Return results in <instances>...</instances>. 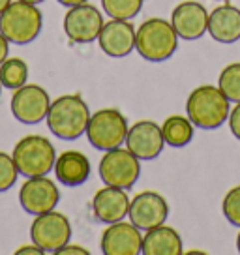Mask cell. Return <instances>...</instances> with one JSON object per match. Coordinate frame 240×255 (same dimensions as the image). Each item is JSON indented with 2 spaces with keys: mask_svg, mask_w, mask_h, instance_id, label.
Here are the masks:
<instances>
[{
  "mask_svg": "<svg viewBox=\"0 0 240 255\" xmlns=\"http://www.w3.org/2000/svg\"><path fill=\"white\" fill-rule=\"evenodd\" d=\"M45 120L55 137L62 141H75L87 133L90 109L79 94H64L51 102Z\"/></svg>",
  "mask_w": 240,
  "mask_h": 255,
  "instance_id": "obj_1",
  "label": "cell"
},
{
  "mask_svg": "<svg viewBox=\"0 0 240 255\" xmlns=\"http://www.w3.org/2000/svg\"><path fill=\"white\" fill-rule=\"evenodd\" d=\"M231 102L220 87L201 85L193 88L186 100V117L201 129H218L229 119Z\"/></svg>",
  "mask_w": 240,
  "mask_h": 255,
  "instance_id": "obj_2",
  "label": "cell"
},
{
  "mask_svg": "<svg viewBox=\"0 0 240 255\" xmlns=\"http://www.w3.org/2000/svg\"><path fill=\"white\" fill-rule=\"evenodd\" d=\"M178 40L171 21L152 17L137 26L135 51L148 62H165L175 55Z\"/></svg>",
  "mask_w": 240,
  "mask_h": 255,
  "instance_id": "obj_3",
  "label": "cell"
},
{
  "mask_svg": "<svg viewBox=\"0 0 240 255\" xmlns=\"http://www.w3.org/2000/svg\"><path fill=\"white\" fill-rule=\"evenodd\" d=\"M43 15L36 4L15 0L0 13V32L9 43L26 45L41 32Z\"/></svg>",
  "mask_w": 240,
  "mask_h": 255,
  "instance_id": "obj_4",
  "label": "cell"
},
{
  "mask_svg": "<svg viewBox=\"0 0 240 255\" xmlns=\"http://www.w3.org/2000/svg\"><path fill=\"white\" fill-rule=\"evenodd\" d=\"M19 175L26 176H43L49 175L56 161L55 144L43 135H26L23 137L11 152Z\"/></svg>",
  "mask_w": 240,
  "mask_h": 255,
  "instance_id": "obj_5",
  "label": "cell"
},
{
  "mask_svg": "<svg viewBox=\"0 0 240 255\" xmlns=\"http://www.w3.org/2000/svg\"><path fill=\"white\" fill-rule=\"evenodd\" d=\"M128 129L129 126L126 117L119 109L107 107V109H100L90 115L85 135L88 137V141L94 148L105 152L126 143Z\"/></svg>",
  "mask_w": 240,
  "mask_h": 255,
  "instance_id": "obj_6",
  "label": "cell"
},
{
  "mask_svg": "<svg viewBox=\"0 0 240 255\" xmlns=\"http://www.w3.org/2000/svg\"><path fill=\"white\" fill-rule=\"evenodd\" d=\"M98 173L105 186L129 190L141 176V159L128 148L117 146L104 152L98 165Z\"/></svg>",
  "mask_w": 240,
  "mask_h": 255,
  "instance_id": "obj_7",
  "label": "cell"
},
{
  "mask_svg": "<svg viewBox=\"0 0 240 255\" xmlns=\"http://www.w3.org/2000/svg\"><path fill=\"white\" fill-rule=\"evenodd\" d=\"M30 239L45 254H56L72 239V223L62 212L49 210L34 216L30 225Z\"/></svg>",
  "mask_w": 240,
  "mask_h": 255,
  "instance_id": "obj_8",
  "label": "cell"
},
{
  "mask_svg": "<svg viewBox=\"0 0 240 255\" xmlns=\"http://www.w3.org/2000/svg\"><path fill=\"white\" fill-rule=\"evenodd\" d=\"M11 115L19 120L21 124H40L45 120L51 107V98L49 92L40 85H23L17 90H13L11 96Z\"/></svg>",
  "mask_w": 240,
  "mask_h": 255,
  "instance_id": "obj_9",
  "label": "cell"
},
{
  "mask_svg": "<svg viewBox=\"0 0 240 255\" xmlns=\"http://www.w3.org/2000/svg\"><path fill=\"white\" fill-rule=\"evenodd\" d=\"M104 23V13L90 2H83L79 6L68 8L64 15V32L73 43H92L98 40Z\"/></svg>",
  "mask_w": 240,
  "mask_h": 255,
  "instance_id": "obj_10",
  "label": "cell"
},
{
  "mask_svg": "<svg viewBox=\"0 0 240 255\" xmlns=\"http://www.w3.org/2000/svg\"><path fill=\"white\" fill-rule=\"evenodd\" d=\"M60 201V190L47 175L26 178L19 190V205L26 214L38 216L55 210Z\"/></svg>",
  "mask_w": 240,
  "mask_h": 255,
  "instance_id": "obj_11",
  "label": "cell"
},
{
  "mask_svg": "<svg viewBox=\"0 0 240 255\" xmlns=\"http://www.w3.org/2000/svg\"><path fill=\"white\" fill-rule=\"evenodd\" d=\"M167 216L169 203L158 191H141L129 201V222L133 223L135 227H139L141 231H148L152 227H158L161 223H165Z\"/></svg>",
  "mask_w": 240,
  "mask_h": 255,
  "instance_id": "obj_12",
  "label": "cell"
},
{
  "mask_svg": "<svg viewBox=\"0 0 240 255\" xmlns=\"http://www.w3.org/2000/svg\"><path fill=\"white\" fill-rule=\"evenodd\" d=\"M105 255H139L143 254V235L131 222H115L104 231L100 240Z\"/></svg>",
  "mask_w": 240,
  "mask_h": 255,
  "instance_id": "obj_13",
  "label": "cell"
},
{
  "mask_svg": "<svg viewBox=\"0 0 240 255\" xmlns=\"http://www.w3.org/2000/svg\"><path fill=\"white\" fill-rule=\"evenodd\" d=\"M165 146L161 126L154 120H139L129 126L126 135V148L133 152L141 161L156 159Z\"/></svg>",
  "mask_w": 240,
  "mask_h": 255,
  "instance_id": "obj_14",
  "label": "cell"
},
{
  "mask_svg": "<svg viewBox=\"0 0 240 255\" xmlns=\"http://www.w3.org/2000/svg\"><path fill=\"white\" fill-rule=\"evenodd\" d=\"M171 24L180 40L193 41L199 40L207 34L208 28V11L207 8L195 2V0H184L176 4L171 13Z\"/></svg>",
  "mask_w": 240,
  "mask_h": 255,
  "instance_id": "obj_15",
  "label": "cell"
},
{
  "mask_svg": "<svg viewBox=\"0 0 240 255\" xmlns=\"http://www.w3.org/2000/svg\"><path fill=\"white\" fill-rule=\"evenodd\" d=\"M98 43L107 56L124 58L135 51V26L128 19L105 21L98 36Z\"/></svg>",
  "mask_w": 240,
  "mask_h": 255,
  "instance_id": "obj_16",
  "label": "cell"
},
{
  "mask_svg": "<svg viewBox=\"0 0 240 255\" xmlns=\"http://www.w3.org/2000/svg\"><path fill=\"white\" fill-rule=\"evenodd\" d=\"M129 197L126 190L115 188V186H105L98 190L92 197V212L102 223H115L120 222L128 216L129 210Z\"/></svg>",
  "mask_w": 240,
  "mask_h": 255,
  "instance_id": "obj_17",
  "label": "cell"
},
{
  "mask_svg": "<svg viewBox=\"0 0 240 255\" xmlns=\"http://www.w3.org/2000/svg\"><path fill=\"white\" fill-rule=\"evenodd\" d=\"M212 40L218 43H235L240 40V8L233 4H222L216 6L208 13V28Z\"/></svg>",
  "mask_w": 240,
  "mask_h": 255,
  "instance_id": "obj_18",
  "label": "cell"
},
{
  "mask_svg": "<svg viewBox=\"0 0 240 255\" xmlns=\"http://www.w3.org/2000/svg\"><path fill=\"white\" fill-rule=\"evenodd\" d=\"M53 171H55L56 180L62 186L77 188V186H83L90 178L92 165H90V159L83 152L66 150L60 156H56Z\"/></svg>",
  "mask_w": 240,
  "mask_h": 255,
  "instance_id": "obj_19",
  "label": "cell"
},
{
  "mask_svg": "<svg viewBox=\"0 0 240 255\" xmlns=\"http://www.w3.org/2000/svg\"><path fill=\"white\" fill-rule=\"evenodd\" d=\"M182 237L176 229L161 223L152 227L143 235V254L144 255H180L184 250Z\"/></svg>",
  "mask_w": 240,
  "mask_h": 255,
  "instance_id": "obj_20",
  "label": "cell"
},
{
  "mask_svg": "<svg viewBox=\"0 0 240 255\" xmlns=\"http://www.w3.org/2000/svg\"><path fill=\"white\" fill-rule=\"evenodd\" d=\"M161 133L165 139V144L173 146V148H182L186 144L193 141V133H195V126L188 117L182 115H171L161 124Z\"/></svg>",
  "mask_w": 240,
  "mask_h": 255,
  "instance_id": "obj_21",
  "label": "cell"
},
{
  "mask_svg": "<svg viewBox=\"0 0 240 255\" xmlns=\"http://www.w3.org/2000/svg\"><path fill=\"white\" fill-rule=\"evenodd\" d=\"M28 81V66L23 58H6L4 62L0 64V83L4 88L9 90H17L19 87L26 85Z\"/></svg>",
  "mask_w": 240,
  "mask_h": 255,
  "instance_id": "obj_22",
  "label": "cell"
},
{
  "mask_svg": "<svg viewBox=\"0 0 240 255\" xmlns=\"http://www.w3.org/2000/svg\"><path fill=\"white\" fill-rule=\"evenodd\" d=\"M218 87L224 92L229 102L239 104L240 102V62L227 64L224 70L220 72L218 77Z\"/></svg>",
  "mask_w": 240,
  "mask_h": 255,
  "instance_id": "obj_23",
  "label": "cell"
},
{
  "mask_svg": "<svg viewBox=\"0 0 240 255\" xmlns=\"http://www.w3.org/2000/svg\"><path fill=\"white\" fill-rule=\"evenodd\" d=\"M144 0H102V8L109 19H133L141 13Z\"/></svg>",
  "mask_w": 240,
  "mask_h": 255,
  "instance_id": "obj_24",
  "label": "cell"
},
{
  "mask_svg": "<svg viewBox=\"0 0 240 255\" xmlns=\"http://www.w3.org/2000/svg\"><path fill=\"white\" fill-rule=\"evenodd\" d=\"M222 212L227 222L240 229V184L233 186L231 190L225 193L224 201H222Z\"/></svg>",
  "mask_w": 240,
  "mask_h": 255,
  "instance_id": "obj_25",
  "label": "cell"
},
{
  "mask_svg": "<svg viewBox=\"0 0 240 255\" xmlns=\"http://www.w3.org/2000/svg\"><path fill=\"white\" fill-rule=\"evenodd\" d=\"M19 171L11 154L6 152H0V193L2 191H8L11 186H15Z\"/></svg>",
  "mask_w": 240,
  "mask_h": 255,
  "instance_id": "obj_26",
  "label": "cell"
},
{
  "mask_svg": "<svg viewBox=\"0 0 240 255\" xmlns=\"http://www.w3.org/2000/svg\"><path fill=\"white\" fill-rule=\"evenodd\" d=\"M227 122H229V129H231V133L240 141V102L239 104H235V107L231 109Z\"/></svg>",
  "mask_w": 240,
  "mask_h": 255,
  "instance_id": "obj_27",
  "label": "cell"
},
{
  "mask_svg": "<svg viewBox=\"0 0 240 255\" xmlns=\"http://www.w3.org/2000/svg\"><path fill=\"white\" fill-rule=\"evenodd\" d=\"M88 254L90 252H88L87 248L79 246V244H70V242L56 252V255H88Z\"/></svg>",
  "mask_w": 240,
  "mask_h": 255,
  "instance_id": "obj_28",
  "label": "cell"
},
{
  "mask_svg": "<svg viewBox=\"0 0 240 255\" xmlns=\"http://www.w3.org/2000/svg\"><path fill=\"white\" fill-rule=\"evenodd\" d=\"M17 255H43L45 252L41 250L40 246H36V244H28V246H23V248H19L15 252Z\"/></svg>",
  "mask_w": 240,
  "mask_h": 255,
  "instance_id": "obj_29",
  "label": "cell"
},
{
  "mask_svg": "<svg viewBox=\"0 0 240 255\" xmlns=\"http://www.w3.org/2000/svg\"><path fill=\"white\" fill-rule=\"evenodd\" d=\"M9 55V41L4 38V34L0 32V64L4 62Z\"/></svg>",
  "mask_w": 240,
  "mask_h": 255,
  "instance_id": "obj_30",
  "label": "cell"
},
{
  "mask_svg": "<svg viewBox=\"0 0 240 255\" xmlns=\"http://www.w3.org/2000/svg\"><path fill=\"white\" fill-rule=\"evenodd\" d=\"M60 6H66V8H73V6H79L83 2H88V0H56Z\"/></svg>",
  "mask_w": 240,
  "mask_h": 255,
  "instance_id": "obj_31",
  "label": "cell"
},
{
  "mask_svg": "<svg viewBox=\"0 0 240 255\" xmlns=\"http://www.w3.org/2000/svg\"><path fill=\"white\" fill-rule=\"evenodd\" d=\"M11 2H13V0H0V13H2V11H4L6 8H8Z\"/></svg>",
  "mask_w": 240,
  "mask_h": 255,
  "instance_id": "obj_32",
  "label": "cell"
},
{
  "mask_svg": "<svg viewBox=\"0 0 240 255\" xmlns=\"http://www.w3.org/2000/svg\"><path fill=\"white\" fill-rule=\"evenodd\" d=\"M21 2H28V4H36V6H38V4L45 2V0H21Z\"/></svg>",
  "mask_w": 240,
  "mask_h": 255,
  "instance_id": "obj_33",
  "label": "cell"
},
{
  "mask_svg": "<svg viewBox=\"0 0 240 255\" xmlns=\"http://www.w3.org/2000/svg\"><path fill=\"white\" fill-rule=\"evenodd\" d=\"M237 250H239V254H240V231H239V235H237Z\"/></svg>",
  "mask_w": 240,
  "mask_h": 255,
  "instance_id": "obj_34",
  "label": "cell"
},
{
  "mask_svg": "<svg viewBox=\"0 0 240 255\" xmlns=\"http://www.w3.org/2000/svg\"><path fill=\"white\" fill-rule=\"evenodd\" d=\"M0 92H2V83H0Z\"/></svg>",
  "mask_w": 240,
  "mask_h": 255,
  "instance_id": "obj_35",
  "label": "cell"
},
{
  "mask_svg": "<svg viewBox=\"0 0 240 255\" xmlns=\"http://www.w3.org/2000/svg\"><path fill=\"white\" fill-rule=\"evenodd\" d=\"M218 2H225V0H218Z\"/></svg>",
  "mask_w": 240,
  "mask_h": 255,
  "instance_id": "obj_36",
  "label": "cell"
}]
</instances>
